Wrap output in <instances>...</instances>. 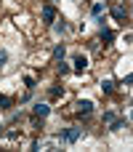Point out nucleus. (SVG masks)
<instances>
[{"instance_id":"f257e3e1","label":"nucleus","mask_w":133,"mask_h":152,"mask_svg":"<svg viewBox=\"0 0 133 152\" xmlns=\"http://www.w3.org/2000/svg\"><path fill=\"white\" fill-rule=\"evenodd\" d=\"M80 136H83V128H67V131H61V134H59V142L72 144V142H77Z\"/></svg>"},{"instance_id":"f03ea898","label":"nucleus","mask_w":133,"mask_h":152,"mask_svg":"<svg viewBox=\"0 0 133 152\" xmlns=\"http://www.w3.org/2000/svg\"><path fill=\"white\" fill-rule=\"evenodd\" d=\"M112 16H115L117 21H125V19H128V5H125V3H115V5H112Z\"/></svg>"},{"instance_id":"7ed1b4c3","label":"nucleus","mask_w":133,"mask_h":152,"mask_svg":"<svg viewBox=\"0 0 133 152\" xmlns=\"http://www.w3.org/2000/svg\"><path fill=\"white\" fill-rule=\"evenodd\" d=\"M75 112H77V115H91V112H93V102H91V99L77 102V104H75Z\"/></svg>"},{"instance_id":"20e7f679","label":"nucleus","mask_w":133,"mask_h":152,"mask_svg":"<svg viewBox=\"0 0 133 152\" xmlns=\"http://www.w3.org/2000/svg\"><path fill=\"white\" fill-rule=\"evenodd\" d=\"M99 37L104 40V45H112V40H115V32H112L107 24H101V32H99Z\"/></svg>"},{"instance_id":"39448f33","label":"nucleus","mask_w":133,"mask_h":152,"mask_svg":"<svg viewBox=\"0 0 133 152\" xmlns=\"http://www.w3.org/2000/svg\"><path fill=\"white\" fill-rule=\"evenodd\" d=\"M56 19V8L48 3V5H43V21H53Z\"/></svg>"},{"instance_id":"423d86ee","label":"nucleus","mask_w":133,"mask_h":152,"mask_svg":"<svg viewBox=\"0 0 133 152\" xmlns=\"http://www.w3.org/2000/svg\"><path fill=\"white\" fill-rule=\"evenodd\" d=\"M32 112H35V118H45V115L51 112V107H48V104H40V102H37V104L32 107Z\"/></svg>"},{"instance_id":"0eeeda50","label":"nucleus","mask_w":133,"mask_h":152,"mask_svg":"<svg viewBox=\"0 0 133 152\" xmlns=\"http://www.w3.org/2000/svg\"><path fill=\"white\" fill-rule=\"evenodd\" d=\"M109 128H112V131H123V128H128V120H123V118H112V120H109Z\"/></svg>"},{"instance_id":"6e6552de","label":"nucleus","mask_w":133,"mask_h":152,"mask_svg":"<svg viewBox=\"0 0 133 152\" xmlns=\"http://www.w3.org/2000/svg\"><path fill=\"white\" fill-rule=\"evenodd\" d=\"M85 67H88V59H85L83 53H80V56H75V69H77V72H83Z\"/></svg>"},{"instance_id":"1a4fd4ad","label":"nucleus","mask_w":133,"mask_h":152,"mask_svg":"<svg viewBox=\"0 0 133 152\" xmlns=\"http://www.w3.org/2000/svg\"><path fill=\"white\" fill-rule=\"evenodd\" d=\"M64 53H67V48H64V45L59 43V45L53 48V59H56V61H61V59H64Z\"/></svg>"},{"instance_id":"9d476101","label":"nucleus","mask_w":133,"mask_h":152,"mask_svg":"<svg viewBox=\"0 0 133 152\" xmlns=\"http://www.w3.org/2000/svg\"><path fill=\"white\" fill-rule=\"evenodd\" d=\"M115 91V83L112 80H101V94H112Z\"/></svg>"},{"instance_id":"9b49d317","label":"nucleus","mask_w":133,"mask_h":152,"mask_svg":"<svg viewBox=\"0 0 133 152\" xmlns=\"http://www.w3.org/2000/svg\"><path fill=\"white\" fill-rule=\"evenodd\" d=\"M11 104H13V99H11V96H0V110H8Z\"/></svg>"},{"instance_id":"f8f14e48","label":"nucleus","mask_w":133,"mask_h":152,"mask_svg":"<svg viewBox=\"0 0 133 152\" xmlns=\"http://www.w3.org/2000/svg\"><path fill=\"white\" fill-rule=\"evenodd\" d=\"M53 32H56V35L67 32V24H64V21H56V24H53Z\"/></svg>"},{"instance_id":"ddd939ff","label":"nucleus","mask_w":133,"mask_h":152,"mask_svg":"<svg viewBox=\"0 0 133 152\" xmlns=\"http://www.w3.org/2000/svg\"><path fill=\"white\" fill-rule=\"evenodd\" d=\"M61 94H64V91H61V88H59V86H53V88H51V91H48V96H51V99H59V96H61Z\"/></svg>"},{"instance_id":"4468645a","label":"nucleus","mask_w":133,"mask_h":152,"mask_svg":"<svg viewBox=\"0 0 133 152\" xmlns=\"http://www.w3.org/2000/svg\"><path fill=\"white\" fill-rule=\"evenodd\" d=\"M91 11H93V16H101V11H104V3H96Z\"/></svg>"},{"instance_id":"2eb2a0df","label":"nucleus","mask_w":133,"mask_h":152,"mask_svg":"<svg viewBox=\"0 0 133 152\" xmlns=\"http://www.w3.org/2000/svg\"><path fill=\"white\" fill-rule=\"evenodd\" d=\"M24 86L32 91V88H35V77H29V75H27V77H24Z\"/></svg>"},{"instance_id":"dca6fc26","label":"nucleus","mask_w":133,"mask_h":152,"mask_svg":"<svg viewBox=\"0 0 133 152\" xmlns=\"http://www.w3.org/2000/svg\"><path fill=\"white\" fill-rule=\"evenodd\" d=\"M67 72H69V67H67L64 59H61V64H59V75H67Z\"/></svg>"},{"instance_id":"f3484780","label":"nucleus","mask_w":133,"mask_h":152,"mask_svg":"<svg viewBox=\"0 0 133 152\" xmlns=\"http://www.w3.org/2000/svg\"><path fill=\"white\" fill-rule=\"evenodd\" d=\"M5 61H8V53H5V51H3V48H0V67H3V64H5Z\"/></svg>"}]
</instances>
